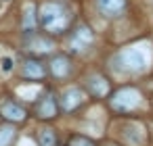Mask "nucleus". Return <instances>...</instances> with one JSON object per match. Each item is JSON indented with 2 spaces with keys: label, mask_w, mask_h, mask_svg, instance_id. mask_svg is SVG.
<instances>
[{
  "label": "nucleus",
  "mask_w": 153,
  "mask_h": 146,
  "mask_svg": "<svg viewBox=\"0 0 153 146\" xmlns=\"http://www.w3.org/2000/svg\"><path fill=\"white\" fill-rule=\"evenodd\" d=\"M40 25L53 34H61L69 25V13L59 2H44L40 7Z\"/></svg>",
  "instance_id": "1"
},
{
  "label": "nucleus",
  "mask_w": 153,
  "mask_h": 146,
  "mask_svg": "<svg viewBox=\"0 0 153 146\" xmlns=\"http://www.w3.org/2000/svg\"><path fill=\"white\" fill-rule=\"evenodd\" d=\"M113 63H115V69H117V71L138 73V71L145 69V65H147V56H145V52L138 50V48H124L122 52L115 54Z\"/></svg>",
  "instance_id": "2"
},
{
  "label": "nucleus",
  "mask_w": 153,
  "mask_h": 146,
  "mask_svg": "<svg viewBox=\"0 0 153 146\" xmlns=\"http://www.w3.org/2000/svg\"><path fill=\"white\" fill-rule=\"evenodd\" d=\"M138 104H140V94H138V90H134V88H122V90H117V92L113 94V98H111V106H113L115 111H122V113L132 111V109H136Z\"/></svg>",
  "instance_id": "3"
},
{
  "label": "nucleus",
  "mask_w": 153,
  "mask_h": 146,
  "mask_svg": "<svg viewBox=\"0 0 153 146\" xmlns=\"http://www.w3.org/2000/svg\"><path fill=\"white\" fill-rule=\"evenodd\" d=\"M92 32H90V27H86V25H80V27H76V32L71 34V40H69V44H71V48L74 50H78V52H82V50H86L90 44H92Z\"/></svg>",
  "instance_id": "4"
},
{
  "label": "nucleus",
  "mask_w": 153,
  "mask_h": 146,
  "mask_svg": "<svg viewBox=\"0 0 153 146\" xmlns=\"http://www.w3.org/2000/svg\"><path fill=\"white\" fill-rule=\"evenodd\" d=\"M82 102H84V94H82V90H78V88H69V90L63 92V98H61L63 111H74V109H78Z\"/></svg>",
  "instance_id": "5"
},
{
  "label": "nucleus",
  "mask_w": 153,
  "mask_h": 146,
  "mask_svg": "<svg viewBox=\"0 0 153 146\" xmlns=\"http://www.w3.org/2000/svg\"><path fill=\"white\" fill-rule=\"evenodd\" d=\"M0 113H2V117L9 119V121H23V117H25V111L19 104H15L13 100H2L0 102Z\"/></svg>",
  "instance_id": "6"
},
{
  "label": "nucleus",
  "mask_w": 153,
  "mask_h": 146,
  "mask_svg": "<svg viewBox=\"0 0 153 146\" xmlns=\"http://www.w3.org/2000/svg\"><path fill=\"white\" fill-rule=\"evenodd\" d=\"M97 7L105 17H117L126 7V0H97Z\"/></svg>",
  "instance_id": "7"
},
{
  "label": "nucleus",
  "mask_w": 153,
  "mask_h": 146,
  "mask_svg": "<svg viewBox=\"0 0 153 146\" xmlns=\"http://www.w3.org/2000/svg\"><path fill=\"white\" fill-rule=\"evenodd\" d=\"M36 111H38V115L44 117V119L55 117V115H57V100H55V96H53V94H46V96L38 102Z\"/></svg>",
  "instance_id": "8"
},
{
  "label": "nucleus",
  "mask_w": 153,
  "mask_h": 146,
  "mask_svg": "<svg viewBox=\"0 0 153 146\" xmlns=\"http://www.w3.org/2000/svg\"><path fill=\"white\" fill-rule=\"evenodd\" d=\"M21 75L25 79H40V77H44V67L38 61H25L21 67Z\"/></svg>",
  "instance_id": "9"
},
{
  "label": "nucleus",
  "mask_w": 153,
  "mask_h": 146,
  "mask_svg": "<svg viewBox=\"0 0 153 146\" xmlns=\"http://www.w3.org/2000/svg\"><path fill=\"white\" fill-rule=\"evenodd\" d=\"M51 71H53L55 77H67L69 71H71V65L65 56H55L53 63H51Z\"/></svg>",
  "instance_id": "10"
},
{
  "label": "nucleus",
  "mask_w": 153,
  "mask_h": 146,
  "mask_svg": "<svg viewBox=\"0 0 153 146\" xmlns=\"http://www.w3.org/2000/svg\"><path fill=\"white\" fill-rule=\"evenodd\" d=\"M38 23V17H36V7L34 4H25L23 9V32L30 34L34 29V25Z\"/></svg>",
  "instance_id": "11"
},
{
  "label": "nucleus",
  "mask_w": 153,
  "mask_h": 146,
  "mask_svg": "<svg viewBox=\"0 0 153 146\" xmlns=\"http://www.w3.org/2000/svg\"><path fill=\"white\" fill-rule=\"evenodd\" d=\"M88 90L97 96H103L107 92V79H103L101 75H92L88 77Z\"/></svg>",
  "instance_id": "12"
},
{
  "label": "nucleus",
  "mask_w": 153,
  "mask_h": 146,
  "mask_svg": "<svg viewBox=\"0 0 153 146\" xmlns=\"http://www.w3.org/2000/svg\"><path fill=\"white\" fill-rule=\"evenodd\" d=\"M30 46H32V50H34V52L44 54V52H48V50L53 48V42H51V40H46V38H36Z\"/></svg>",
  "instance_id": "13"
},
{
  "label": "nucleus",
  "mask_w": 153,
  "mask_h": 146,
  "mask_svg": "<svg viewBox=\"0 0 153 146\" xmlns=\"http://www.w3.org/2000/svg\"><path fill=\"white\" fill-rule=\"evenodd\" d=\"M40 146H55L57 144V136H55V131L53 129H42V134H40Z\"/></svg>",
  "instance_id": "14"
},
{
  "label": "nucleus",
  "mask_w": 153,
  "mask_h": 146,
  "mask_svg": "<svg viewBox=\"0 0 153 146\" xmlns=\"http://www.w3.org/2000/svg\"><path fill=\"white\" fill-rule=\"evenodd\" d=\"M13 134H15V129H13L11 125L0 127V146H9L11 140H13Z\"/></svg>",
  "instance_id": "15"
},
{
  "label": "nucleus",
  "mask_w": 153,
  "mask_h": 146,
  "mask_svg": "<svg viewBox=\"0 0 153 146\" xmlns=\"http://www.w3.org/2000/svg\"><path fill=\"white\" fill-rule=\"evenodd\" d=\"M67 146H94L88 138H82V136H74V138H69V142H67Z\"/></svg>",
  "instance_id": "16"
},
{
  "label": "nucleus",
  "mask_w": 153,
  "mask_h": 146,
  "mask_svg": "<svg viewBox=\"0 0 153 146\" xmlns=\"http://www.w3.org/2000/svg\"><path fill=\"white\" fill-rule=\"evenodd\" d=\"M11 69H13V59H11V56L2 59V71H4V73H9Z\"/></svg>",
  "instance_id": "17"
},
{
  "label": "nucleus",
  "mask_w": 153,
  "mask_h": 146,
  "mask_svg": "<svg viewBox=\"0 0 153 146\" xmlns=\"http://www.w3.org/2000/svg\"><path fill=\"white\" fill-rule=\"evenodd\" d=\"M2 2H4V0H2Z\"/></svg>",
  "instance_id": "18"
}]
</instances>
